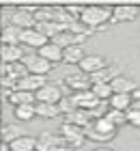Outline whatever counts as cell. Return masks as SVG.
I'll return each instance as SVG.
<instances>
[{
    "label": "cell",
    "mask_w": 140,
    "mask_h": 151,
    "mask_svg": "<svg viewBox=\"0 0 140 151\" xmlns=\"http://www.w3.org/2000/svg\"><path fill=\"white\" fill-rule=\"evenodd\" d=\"M0 151H13L9 142H0Z\"/></svg>",
    "instance_id": "cell-32"
},
{
    "label": "cell",
    "mask_w": 140,
    "mask_h": 151,
    "mask_svg": "<svg viewBox=\"0 0 140 151\" xmlns=\"http://www.w3.org/2000/svg\"><path fill=\"white\" fill-rule=\"evenodd\" d=\"M140 15V9L134 4H118L112 11V24H121V22H134Z\"/></svg>",
    "instance_id": "cell-7"
},
{
    "label": "cell",
    "mask_w": 140,
    "mask_h": 151,
    "mask_svg": "<svg viewBox=\"0 0 140 151\" xmlns=\"http://www.w3.org/2000/svg\"><path fill=\"white\" fill-rule=\"evenodd\" d=\"M116 125L112 123L108 116H101V119H95L90 125L84 127V134H86V138L90 140H97V142H108L116 136Z\"/></svg>",
    "instance_id": "cell-1"
},
{
    "label": "cell",
    "mask_w": 140,
    "mask_h": 151,
    "mask_svg": "<svg viewBox=\"0 0 140 151\" xmlns=\"http://www.w3.org/2000/svg\"><path fill=\"white\" fill-rule=\"evenodd\" d=\"M110 86H112V91H114V93H127V95H131L138 88V82L121 73V76H116V78L110 82Z\"/></svg>",
    "instance_id": "cell-12"
},
{
    "label": "cell",
    "mask_w": 140,
    "mask_h": 151,
    "mask_svg": "<svg viewBox=\"0 0 140 151\" xmlns=\"http://www.w3.org/2000/svg\"><path fill=\"white\" fill-rule=\"evenodd\" d=\"M6 101L13 106H24V104H37V93H30V91H11L6 95Z\"/></svg>",
    "instance_id": "cell-14"
},
{
    "label": "cell",
    "mask_w": 140,
    "mask_h": 151,
    "mask_svg": "<svg viewBox=\"0 0 140 151\" xmlns=\"http://www.w3.org/2000/svg\"><path fill=\"white\" fill-rule=\"evenodd\" d=\"M65 86L69 88L71 93H82V91H90L93 88V82H90V76L84 73V71H78V73H67L65 78Z\"/></svg>",
    "instance_id": "cell-5"
},
{
    "label": "cell",
    "mask_w": 140,
    "mask_h": 151,
    "mask_svg": "<svg viewBox=\"0 0 140 151\" xmlns=\"http://www.w3.org/2000/svg\"><path fill=\"white\" fill-rule=\"evenodd\" d=\"M22 63L28 67V73H34V76H45L54 67L50 60H45L43 56H39V54H28V56H24Z\"/></svg>",
    "instance_id": "cell-6"
},
{
    "label": "cell",
    "mask_w": 140,
    "mask_h": 151,
    "mask_svg": "<svg viewBox=\"0 0 140 151\" xmlns=\"http://www.w3.org/2000/svg\"><path fill=\"white\" fill-rule=\"evenodd\" d=\"M84 56H86V52H84L82 45H71V47H67V50H65V54H62V60H65V63H69V65H80Z\"/></svg>",
    "instance_id": "cell-21"
},
{
    "label": "cell",
    "mask_w": 140,
    "mask_h": 151,
    "mask_svg": "<svg viewBox=\"0 0 140 151\" xmlns=\"http://www.w3.org/2000/svg\"><path fill=\"white\" fill-rule=\"evenodd\" d=\"M62 99V91L58 84H50L47 82L45 86H41L37 91V101H50V104H58Z\"/></svg>",
    "instance_id": "cell-9"
},
{
    "label": "cell",
    "mask_w": 140,
    "mask_h": 151,
    "mask_svg": "<svg viewBox=\"0 0 140 151\" xmlns=\"http://www.w3.org/2000/svg\"><path fill=\"white\" fill-rule=\"evenodd\" d=\"M112 6H103V4H88L86 9H84L80 22L86 24L88 28H99V26H103L106 22H112Z\"/></svg>",
    "instance_id": "cell-2"
},
{
    "label": "cell",
    "mask_w": 140,
    "mask_h": 151,
    "mask_svg": "<svg viewBox=\"0 0 140 151\" xmlns=\"http://www.w3.org/2000/svg\"><path fill=\"white\" fill-rule=\"evenodd\" d=\"M110 108H114V110H123V112H127L129 108H131V104H134V99H131V95H127V93H114L110 97Z\"/></svg>",
    "instance_id": "cell-18"
},
{
    "label": "cell",
    "mask_w": 140,
    "mask_h": 151,
    "mask_svg": "<svg viewBox=\"0 0 140 151\" xmlns=\"http://www.w3.org/2000/svg\"><path fill=\"white\" fill-rule=\"evenodd\" d=\"M47 80L45 76H34V73H28L26 78H22L17 82V88L19 91H30V93H37L41 86H45Z\"/></svg>",
    "instance_id": "cell-10"
},
{
    "label": "cell",
    "mask_w": 140,
    "mask_h": 151,
    "mask_svg": "<svg viewBox=\"0 0 140 151\" xmlns=\"http://www.w3.org/2000/svg\"><path fill=\"white\" fill-rule=\"evenodd\" d=\"M37 54H39V56H43L45 60H50L52 65H56V63H60V60H62V54H65V50H62V47H58L56 43H52V41H50V43L43 45Z\"/></svg>",
    "instance_id": "cell-16"
},
{
    "label": "cell",
    "mask_w": 140,
    "mask_h": 151,
    "mask_svg": "<svg viewBox=\"0 0 140 151\" xmlns=\"http://www.w3.org/2000/svg\"><path fill=\"white\" fill-rule=\"evenodd\" d=\"M19 136H22L19 125H15V123H4V125H2V132H0L2 142H13V140H17Z\"/></svg>",
    "instance_id": "cell-23"
},
{
    "label": "cell",
    "mask_w": 140,
    "mask_h": 151,
    "mask_svg": "<svg viewBox=\"0 0 140 151\" xmlns=\"http://www.w3.org/2000/svg\"><path fill=\"white\" fill-rule=\"evenodd\" d=\"M15 116L19 121H32L37 116V110H34V104H24V106H15Z\"/></svg>",
    "instance_id": "cell-25"
},
{
    "label": "cell",
    "mask_w": 140,
    "mask_h": 151,
    "mask_svg": "<svg viewBox=\"0 0 140 151\" xmlns=\"http://www.w3.org/2000/svg\"><path fill=\"white\" fill-rule=\"evenodd\" d=\"M106 116H108L112 123H114L116 127H118V125H123V123H127V112H123V110H114V108H110Z\"/></svg>",
    "instance_id": "cell-28"
},
{
    "label": "cell",
    "mask_w": 140,
    "mask_h": 151,
    "mask_svg": "<svg viewBox=\"0 0 140 151\" xmlns=\"http://www.w3.org/2000/svg\"><path fill=\"white\" fill-rule=\"evenodd\" d=\"M60 134H62V140H65L69 147H73V149H80L84 145V140H86L84 127L73 125V123H62L60 125Z\"/></svg>",
    "instance_id": "cell-4"
},
{
    "label": "cell",
    "mask_w": 140,
    "mask_h": 151,
    "mask_svg": "<svg viewBox=\"0 0 140 151\" xmlns=\"http://www.w3.org/2000/svg\"><path fill=\"white\" fill-rule=\"evenodd\" d=\"M90 91L95 93V97L99 101H110V97L114 95V91H112L110 82H103V84H93V88Z\"/></svg>",
    "instance_id": "cell-24"
},
{
    "label": "cell",
    "mask_w": 140,
    "mask_h": 151,
    "mask_svg": "<svg viewBox=\"0 0 140 151\" xmlns=\"http://www.w3.org/2000/svg\"><path fill=\"white\" fill-rule=\"evenodd\" d=\"M69 30H71L73 35H80V37H90V35H93V32H95L93 28H88L86 24H82L80 19H75V22L71 24V28H69Z\"/></svg>",
    "instance_id": "cell-27"
},
{
    "label": "cell",
    "mask_w": 140,
    "mask_h": 151,
    "mask_svg": "<svg viewBox=\"0 0 140 151\" xmlns=\"http://www.w3.org/2000/svg\"><path fill=\"white\" fill-rule=\"evenodd\" d=\"M58 108H60V114H71L73 110H78V101H75V97H73V93L69 95V97H62L60 101H58Z\"/></svg>",
    "instance_id": "cell-26"
},
{
    "label": "cell",
    "mask_w": 140,
    "mask_h": 151,
    "mask_svg": "<svg viewBox=\"0 0 140 151\" xmlns=\"http://www.w3.org/2000/svg\"><path fill=\"white\" fill-rule=\"evenodd\" d=\"M34 140H37V151H54V147H58L62 142V136H56L52 132H41Z\"/></svg>",
    "instance_id": "cell-11"
},
{
    "label": "cell",
    "mask_w": 140,
    "mask_h": 151,
    "mask_svg": "<svg viewBox=\"0 0 140 151\" xmlns=\"http://www.w3.org/2000/svg\"><path fill=\"white\" fill-rule=\"evenodd\" d=\"M75 101H78V106L84 108V110H93V108L99 104V99L95 97L93 91H82V93H73Z\"/></svg>",
    "instance_id": "cell-20"
},
{
    "label": "cell",
    "mask_w": 140,
    "mask_h": 151,
    "mask_svg": "<svg viewBox=\"0 0 140 151\" xmlns=\"http://www.w3.org/2000/svg\"><path fill=\"white\" fill-rule=\"evenodd\" d=\"M39 6H19V9L11 15V24L17 26V28L22 30H30L37 26V22H34V13H37Z\"/></svg>",
    "instance_id": "cell-3"
},
{
    "label": "cell",
    "mask_w": 140,
    "mask_h": 151,
    "mask_svg": "<svg viewBox=\"0 0 140 151\" xmlns=\"http://www.w3.org/2000/svg\"><path fill=\"white\" fill-rule=\"evenodd\" d=\"M0 56H2V63L4 65H11V63H22L26 54H24V50L19 45H2Z\"/></svg>",
    "instance_id": "cell-15"
},
{
    "label": "cell",
    "mask_w": 140,
    "mask_h": 151,
    "mask_svg": "<svg viewBox=\"0 0 140 151\" xmlns=\"http://www.w3.org/2000/svg\"><path fill=\"white\" fill-rule=\"evenodd\" d=\"M34 110H37V116H41V119H54V116L60 114L58 104H50V101H37Z\"/></svg>",
    "instance_id": "cell-17"
},
{
    "label": "cell",
    "mask_w": 140,
    "mask_h": 151,
    "mask_svg": "<svg viewBox=\"0 0 140 151\" xmlns=\"http://www.w3.org/2000/svg\"><path fill=\"white\" fill-rule=\"evenodd\" d=\"M127 123L134 127H140V110H134V108H129L127 110Z\"/></svg>",
    "instance_id": "cell-30"
},
{
    "label": "cell",
    "mask_w": 140,
    "mask_h": 151,
    "mask_svg": "<svg viewBox=\"0 0 140 151\" xmlns=\"http://www.w3.org/2000/svg\"><path fill=\"white\" fill-rule=\"evenodd\" d=\"M93 151H114V149H110V147H97V149H93Z\"/></svg>",
    "instance_id": "cell-34"
},
{
    "label": "cell",
    "mask_w": 140,
    "mask_h": 151,
    "mask_svg": "<svg viewBox=\"0 0 140 151\" xmlns=\"http://www.w3.org/2000/svg\"><path fill=\"white\" fill-rule=\"evenodd\" d=\"M106 65H108V63H106V58H103L101 54H86L78 67H80V71L93 76V73H97L99 69H103Z\"/></svg>",
    "instance_id": "cell-8"
},
{
    "label": "cell",
    "mask_w": 140,
    "mask_h": 151,
    "mask_svg": "<svg viewBox=\"0 0 140 151\" xmlns=\"http://www.w3.org/2000/svg\"><path fill=\"white\" fill-rule=\"evenodd\" d=\"M19 43H22V28L13 24L2 28V45H19Z\"/></svg>",
    "instance_id": "cell-19"
},
{
    "label": "cell",
    "mask_w": 140,
    "mask_h": 151,
    "mask_svg": "<svg viewBox=\"0 0 140 151\" xmlns=\"http://www.w3.org/2000/svg\"><path fill=\"white\" fill-rule=\"evenodd\" d=\"M131 99H134V101H138V99H140V86L136 88L134 93H131Z\"/></svg>",
    "instance_id": "cell-33"
},
{
    "label": "cell",
    "mask_w": 140,
    "mask_h": 151,
    "mask_svg": "<svg viewBox=\"0 0 140 151\" xmlns=\"http://www.w3.org/2000/svg\"><path fill=\"white\" fill-rule=\"evenodd\" d=\"M54 151H75V149H73V147H69V145H67V142H65V140H62V142H60V145H58V147H54Z\"/></svg>",
    "instance_id": "cell-31"
},
{
    "label": "cell",
    "mask_w": 140,
    "mask_h": 151,
    "mask_svg": "<svg viewBox=\"0 0 140 151\" xmlns=\"http://www.w3.org/2000/svg\"><path fill=\"white\" fill-rule=\"evenodd\" d=\"M65 9H67V13H69V15H71L73 19H80V17H82V13H84V9H86V6H84V4H67Z\"/></svg>",
    "instance_id": "cell-29"
},
{
    "label": "cell",
    "mask_w": 140,
    "mask_h": 151,
    "mask_svg": "<svg viewBox=\"0 0 140 151\" xmlns=\"http://www.w3.org/2000/svg\"><path fill=\"white\" fill-rule=\"evenodd\" d=\"M131 108H134V110H140V99H138V101H134V104H131Z\"/></svg>",
    "instance_id": "cell-35"
},
{
    "label": "cell",
    "mask_w": 140,
    "mask_h": 151,
    "mask_svg": "<svg viewBox=\"0 0 140 151\" xmlns=\"http://www.w3.org/2000/svg\"><path fill=\"white\" fill-rule=\"evenodd\" d=\"M11 145V149L13 151H37V140L32 138V136H19L17 140H13V142H9Z\"/></svg>",
    "instance_id": "cell-22"
},
{
    "label": "cell",
    "mask_w": 140,
    "mask_h": 151,
    "mask_svg": "<svg viewBox=\"0 0 140 151\" xmlns=\"http://www.w3.org/2000/svg\"><path fill=\"white\" fill-rule=\"evenodd\" d=\"M22 43L24 45H30V47H43V45H47L50 43V39H47L45 35H41L39 30H34V28H30V30H22Z\"/></svg>",
    "instance_id": "cell-13"
}]
</instances>
